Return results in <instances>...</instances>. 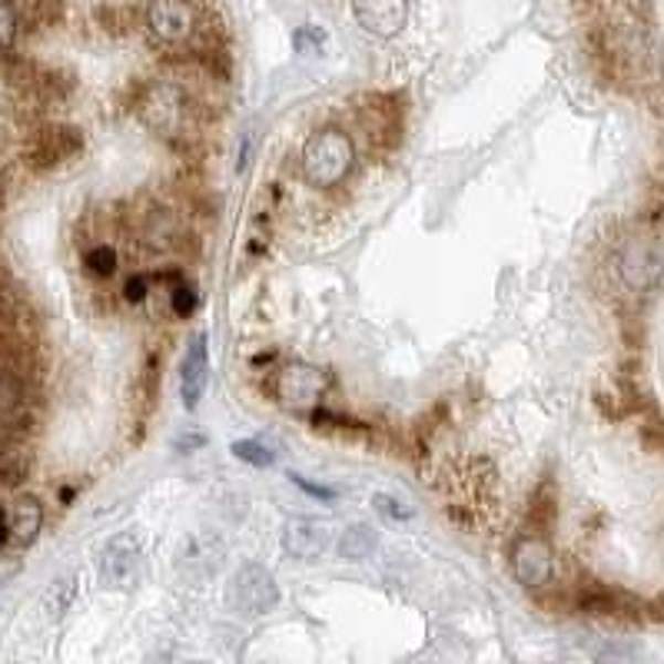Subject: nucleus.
<instances>
[{
	"label": "nucleus",
	"mask_w": 664,
	"mask_h": 664,
	"mask_svg": "<svg viewBox=\"0 0 664 664\" xmlns=\"http://www.w3.org/2000/svg\"><path fill=\"white\" fill-rule=\"evenodd\" d=\"M352 164H356V147L349 134H342L339 127L316 130L303 144V154H299L303 177L313 187H339L349 177Z\"/></svg>",
	"instance_id": "1"
},
{
	"label": "nucleus",
	"mask_w": 664,
	"mask_h": 664,
	"mask_svg": "<svg viewBox=\"0 0 664 664\" xmlns=\"http://www.w3.org/2000/svg\"><path fill=\"white\" fill-rule=\"evenodd\" d=\"M140 117L164 137H187L193 127V104L180 87L170 84H150L137 101Z\"/></svg>",
	"instance_id": "2"
},
{
	"label": "nucleus",
	"mask_w": 664,
	"mask_h": 664,
	"mask_svg": "<svg viewBox=\"0 0 664 664\" xmlns=\"http://www.w3.org/2000/svg\"><path fill=\"white\" fill-rule=\"evenodd\" d=\"M270 389H273V399L286 409H313L323 402V396L329 389V376L319 366L289 362V366L276 369Z\"/></svg>",
	"instance_id": "3"
},
{
	"label": "nucleus",
	"mask_w": 664,
	"mask_h": 664,
	"mask_svg": "<svg viewBox=\"0 0 664 664\" xmlns=\"http://www.w3.org/2000/svg\"><path fill=\"white\" fill-rule=\"evenodd\" d=\"M230 604L243 614H266L280 604V584L270 568L243 565L230 584Z\"/></svg>",
	"instance_id": "4"
},
{
	"label": "nucleus",
	"mask_w": 664,
	"mask_h": 664,
	"mask_svg": "<svg viewBox=\"0 0 664 664\" xmlns=\"http://www.w3.org/2000/svg\"><path fill=\"white\" fill-rule=\"evenodd\" d=\"M512 571L521 588L538 591L555 578V551L545 535H521L512 545Z\"/></svg>",
	"instance_id": "5"
},
{
	"label": "nucleus",
	"mask_w": 664,
	"mask_h": 664,
	"mask_svg": "<svg viewBox=\"0 0 664 664\" xmlns=\"http://www.w3.org/2000/svg\"><path fill=\"white\" fill-rule=\"evenodd\" d=\"M0 429L4 432H31V409H28V372L24 366L0 359Z\"/></svg>",
	"instance_id": "6"
},
{
	"label": "nucleus",
	"mask_w": 664,
	"mask_h": 664,
	"mask_svg": "<svg viewBox=\"0 0 664 664\" xmlns=\"http://www.w3.org/2000/svg\"><path fill=\"white\" fill-rule=\"evenodd\" d=\"M81 147H84V137H81L77 127H71V124H44L34 134L31 147H28V160H31L34 170H51V167L67 164L71 157H77Z\"/></svg>",
	"instance_id": "7"
},
{
	"label": "nucleus",
	"mask_w": 664,
	"mask_h": 664,
	"mask_svg": "<svg viewBox=\"0 0 664 664\" xmlns=\"http://www.w3.org/2000/svg\"><path fill=\"white\" fill-rule=\"evenodd\" d=\"M147 28L164 44H187L197 34V11L190 0H150Z\"/></svg>",
	"instance_id": "8"
},
{
	"label": "nucleus",
	"mask_w": 664,
	"mask_h": 664,
	"mask_svg": "<svg viewBox=\"0 0 664 664\" xmlns=\"http://www.w3.org/2000/svg\"><path fill=\"white\" fill-rule=\"evenodd\" d=\"M618 270H621V280L631 289H654L657 286V273H661V246H657V240L654 236L631 240L618 256Z\"/></svg>",
	"instance_id": "9"
},
{
	"label": "nucleus",
	"mask_w": 664,
	"mask_h": 664,
	"mask_svg": "<svg viewBox=\"0 0 664 664\" xmlns=\"http://www.w3.org/2000/svg\"><path fill=\"white\" fill-rule=\"evenodd\" d=\"M359 28L372 38H396L405 28L409 0H352Z\"/></svg>",
	"instance_id": "10"
},
{
	"label": "nucleus",
	"mask_w": 664,
	"mask_h": 664,
	"mask_svg": "<svg viewBox=\"0 0 664 664\" xmlns=\"http://www.w3.org/2000/svg\"><path fill=\"white\" fill-rule=\"evenodd\" d=\"M329 545H333V531H329V525H323L316 518H289L283 528V548L299 561L323 558Z\"/></svg>",
	"instance_id": "11"
},
{
	"label": "nucleus",
	"mask_w": 664,
	"mask_h": 664,
	"mask_svg": "<svg viewBox=\"0 0 664 664\" xmlns=\"http://www.w3.org/2000/svg\"><path fill=\"white\" fill-rule=\"evenodd\" d=\"M210 382V356H207V336H193L187 346V356L180 362V396L187 409H197Z\"/></svg>",
	"instance_id": "12"
},
{
	"label": "nucleus",
	"mask_w": 664,
	"mask_h": 664,
	"mask_svg": "<svg viewBox=\"0 0 664 664\" xmlns=\"http://www.w3.org/2000/svg\"><path fill=\"white\" fill-rule=\"evenodd\" d=\"M137 565H140L137 541L130 535H120L107 545V551L101 558V578L110 588H127L137 578Z\"/></svg>",
	"instance_id": "13"
},
{
	"label": "nucleus",
	"mask_w": 664,
	"mask_h": 664,
	"mask_svg": "<svg viewBox=\"0 0 664 664\" xmlns=\"http://www.w3.org/2000/svg\"><path fill=\"white\" fill-rule=\"evenodd\" d=\"M31 468H34V452L28 445V435L0 429V485L14 488L28 482Z\"/></svg>",
	"instance_id": "14"
},
{
	"label": "nucleus",
	"mask_w": 664,
	"mask_h": 664,
	"mask_svg": "<svg viewBox=\"0 0 664 664\" xmlns=\"http://www.w3.org/2000/svg\"><path fill=\"white\" fill-rule=\"evenodd\" d=\"M41 525H44V505L34 495H24L4 515V541H14L18 548H28L38 538Z\"/></svg>",
	"instance_id": "15"
},
{
	"label": "nucleus",
	"mask_w": 664,
	"mask_h": 664,
	"mask_svg": "<svg viewBox=\"0 0 664 664\" xmlns=\"http://www.w3.org/2000/svg\"><path fill=\"white\" fill-rule=\"evenodd\" d=\"M376 548V531L369 525H352L339 538V555L346 561H366Z\"/></svg>",
	"instance_id": "16"
},
{
	"label": "nucleus",
	"mask_w": 664,
	"mask_h": 664,
	"mask_svg": "<svg viewBox=\"0 0 664 664\" xmlns=\"http://www.w3.org/2000/svg\"><path fill=\"white\" fill-rule=\"evenodd\" d=\"M21 24L41 28V24H54L61 18V0H14Z\"/></svg>",
	"instance_id": "17"
},
{
	"label": "nucleus",
	"mask_w": 664,
	"mask_h": 664,
	"mask_svg": "<svg viewBox=\"0 0 664 664\" xmlns=\"http://www.w3.org/2000/svg\"><path fill=\"white\" fill-rule=\"evenodd\" d=\"M177 233H180V226H177L170 210L157 207V210L147 213V243L150 246H173Z\"/></svg>",
	"instance_id": "18"
},
{
	"label": "nucleus",
	"mask_w": 664,
	"mask_h": 664,
	"mask_svg": "<svg viewBox=\"0 0 664 664\" xmlns=\"http://www.w3.org/2000/svg\"><path fill=\"white\" fill-rule=\"evenodd\" d=\"M21 34V18L14 0H0V54H11Z\"/></svg>",
	"instance_id": "19"
},
{
	"label": "nucleus",
	"mask_w": 664,
	"mask_h": 664,
	"mask_svg": "<svg viewBox=\"0 0 664 664\" xmlns=\"http://www.w3.org/2000/svg\"><path fill=\"white\" fill-rule=\"evenodd\" d=\"M74 594H77V578H74V575L54 581L51 591H48V614H51V618H61V614L74 604Z\"/></svg>",
	"instance_id": "20"
},
{
	"label": "nucleus",
	"mask_w": 664,
	"mask_h": 664,
	"mask_svg": "<svg viewBox=\"0 0 664 664\" xmlns=\"http://www.w3.org/2000/svg\"><path fill=\"white\" fill-rule=\"evenodd\" d=\"M233 455L243 459V462H250V465H256V468H266V465L276 462V455H273L263 442H253V439L233 442Z\"/></svg>",
	"instance_id": "21"
},
{
	"label": "nucleus",
	"mask_w": 664,
	"mask_h": 664,
	"mask_svg": "<svg viewBox=\"0 0 664 664\" xmlns=\"http://www.w3.org/2000/svg\"><path fill=\"white\" fill-rule=\"evenodd\" d=\"M87 270L94 273V276H114L117 273V250L114 246H94L91 253H87Z\"/></svg>",
	"instance_id": "22"
},
{
	"label": "nucleus",
	"mask_w": 664,
	"mask_h": 664,
	"mask_svg": "<svg viewBox=\"0 0 664 664\" xmlns=\"http://www.w3.org/2000/svg\"><path fill=\"white\" fill-rule=\"evenodd\" d=\"M372 505H376V512H382V515H389V518H412V508L405 505V502H399V498H392V495H372Z\"/></svg>",
	"instance_id": "23"
},
{
	"label": "nucleus",
	"mask_w": 664,
	"mask_h": 664,
	"mask_svg": "<svg viewBox=\"0 0 664 664\" xmlns=\"http://www.w3.org/2000/svg\"><path fill=\"white\" fill-rule=\"evenodd\" d=\"M581 608L588 614H614V598L608 591H588L581 594Z\"/></svg>",
	"instance_id": "24"
},
{
	"label": "nucleus",
	"mask_w": 664,
	"mask_h": 664,
	"mask_svg": "<svg viewBox=\"0 0 664 664\" xmlns=\"http://www.w3.org/2000/svg\"><path fill=\"white\" fill-rule=\"evenodd\" d=\"M197 309V293L190 286H177L173 289V313L177 316H190Z\"/></svg>",
	"instance_id": "25"
},
{
	"label": "nucleus",
	"mask_w": 664,
	"mask_h": 664,
	"mask_svg": "<svg viewBox=\"0 0 664 664\" xmlns=\"http://www.w3.org/2000/svg\"><path fill=\"white\" fill-rule=\"evenodd\" d=\"M144 296H147V276H134L127 283V299L130 303H144Z\"/></svg>",
	"instance_id": "26"
},
{
	"label": "nucleus",
	"mask_w": 664,
	"mask_h": 664,
	"mask_svg": "<svg viewBox=\"0 0 664 664\" xmlns=\"http://www.w3.org/2000/svg\"><path fill=\"white\" fill-rule=\"evenodd\" d=\"M293 482H296V485H299L303 492L316 495V498H326V502H329V498H336V492H333V488H323V485H309V482H306V478H299V475H293Z\"/></svg>",
	"instance_id": "27"
}]
</instances>
